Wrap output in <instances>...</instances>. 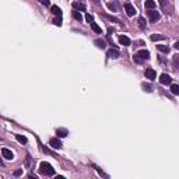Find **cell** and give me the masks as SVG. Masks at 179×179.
<instances>
[{
	"instance_id": "cell-1",
	"label": "cell",
	"mask_w": 179,
	"mask_h": 179,
	"mask_svg": "<svg viewBox=\"0 0 179 179\" xmlns=\"http://www.w3.org/2000/svg\"><path fill=\"white\" fill-rule=\"evenodd\" d=\"M39 172L45 176H53L55 175V169L49 162H41V164H39Z\"/></svg>"
},
{
	"instance_id": "cell-2",
	"label": "cell",
	"mask_w": 179,
	"mask_h": 179,
	"mask_svg": "<svg viewBox=\"0 0 179 179\" xmlns=\"http://www.w3.org/2000/svg\"><path fill=\"white\" fill-rule=\"evenodd\" d=\"M150 59V52L149 50H145V49H143V50H139L137 53L133 56V60H134V63H143L144 60H149Z\"/></svg>"
},
{
	"instance_id": "cell-3",
	"label": "cell",
	"mask_w": 179,
	"mask_h": 179,
	"mask_svg": "<svg viewBox=\"0 0 179 179\" xmlns=\"http://www.w3.org/2000/svg\"><path fill=\"white\" fill-rule=\"evenodd\" d=\"M49 145L52 147V149H55V150H60L62 147H63V144L60 143V140H59V139H56V137L50 139V140H49Z\"/></svg>"
},
{
	"instance_id": "cell-4",
	"label": "cell",
	"mask_w": 179,
	"mask_h": 179,
	"mask_svg": "<svg viewBox=\"0 0 179 179\" xmlns=\"http://www.w3.org/2000/svg\"><path fill=\"white\" fill-rule=\"evenodd\" d=\"M147 14H149V18H150V21H151V23H157V21L161 18L160 13H158V11H154V10H150Z\"/></svg>"
},
{
	"instance_id": "cell-5",
	"label": "cell",
	"mask_w": 179,
	"mask_h": 179,
	"mask_svg": "<svg viewBox=\"0 0 179 179\" xmlns=\"http://www.w3.org/2000/svg\"><path fill=\"white\" fill-rule=\"evenodd\" d=\"M145 74V78H149V80H155V77H157V73L154 69H151V67H147L144 72Z\"/></svg>"
},
{
	"instance_id": "cell-6",
	"label": "cell",
	"mask_w": 179,
	"mask_h": 179,
	"mask_svg": "<svg viewBox=\"0 0 179 179\" xmlns=\"http://www.w3.org/2000/svg\"><path fill=\"white\" fill-rule=\"evenodd\" d=\"M125 10H126V14L129 15V17H133L136 14V8H134L133 4H130V3H125Z\"/></svg>"
},
{
	"instance_id": "cell-7",
	"label": "cell",
	"mask_w": 179,
	"mask_h": 179,
	"mask_svg": "<svg viewBox=\"0 0 179 179\" xmlns=\"http://www.w3.org/2000/svg\"><path fill=\"white\" fill-rule=\"evenodd\" d=\"M2 155L6 160H13L14 158V154L11 152V150H8V149H2Z\"/></svg>"
},
{
	"instance_id": "cell-8",
	"label": "cell",
	"mask_w": 179,
	"mask_h": 179,
	"mask_svg": "<svg viewBox=\"0 0 179 179\" xmlns=\"http://www.w3.org/2000/svg\"><path fill=\"white\" fill-rule=\"evenodd\" d=\"M171 81H172V78H171V76L169 74H161V77H160V83L161 84H164V85H167V84H171Z\"/></svg>"
},
{
	"instance_id": "cell-9",
	"label": "cell",
	"mask_w": 179,
	"mask_h": 179,
	"mask_svg": "<svg viewBox=\"0 0 179 179\" xmlns=\"http://www.w3.org/2000/svg\"><path fill=\"white\" fill-rule=\"evenodd\" d=\"M73 8H74V10H80V11H85V10H87L85 4L81 3V2H74V3H73Z\"/></svg>"
},
{
	"instance_id": "cell-10",
	"label": "cell",
	"mask_w": 179,
	"mask_h": 179,
	"mask_svg": "<svg viewBox=\"0 0 179 179\" xmlns=\"http://www.w3.org/2000/svg\"><path fill=\"white\" fill-rule=\"evenodd\" d=\"M108 57H109V59H118L119 50L118 49H109L108 50Z\"/></svg>"
},
{
	"instance_id": "cell-11",
	"label": "cell",
	"mask_w": 179,
	"mask_h": 179,
	"mask_svg": "<svg viewBox=\"0 0 179 179\" xmlns=\"http://www.w3.org/2000/svg\"><path fill=\"white\" fill-rule=\"evenodd\" d=\"M119 42H120V45H123V46L130 45V39L127 38V37H125V35H120V37H119Z\"/></svg>"
},
{
	"instance_id": "cell-12",
	"label": "cell",
	"mask_w": 179,
	"mask_h": 179,
	"mask_svg": "<svg viewBox=\"0 0 179 179\" xmlns=\"http://www.w3.org/2000/svg\"><path fill=\"white\" fill-rule=\"evenodd\" d=\"M144 6H145V8H149V10H154L157 4H155V2H154V0H145Z\"/></svg>"
},
{
	"instance_id": "cell-13",
	"label": "cell",
	"mask_w": 179,
	"mask_h": 179,
	"mask_svg": "<svg viewBox=\"0 0 179 179\" xmlns=\"http://www.w3.org/2000/svg\"><path fill=\"white\" fill-rule=\"evenodd\" d=\"M69 132L66 129H56V136L57 137H67Z\"/></svg>"
},
{
	"instance_id": "cell-14",
	"label": "cell",
	"mask_w": 179,
	"mask_h": 179,
	"mask_svg": "<svg viewBox=\"0 0 179 179\" xmlns=\"http://www.w3.org/2000/svg\"><path fill=\"white\" fill-rule=\"evenodd\" d=\"M50 11H52V14L57 15V17H62V10L57 6H52V8H50Z\"/></svg>"
},
{
	"instance_id": "cell-15",
	"label": "cell",
	"mask_w": 179,
	"mask_h": 179,
	"mask_svg": "<svg viewBox=\"0 0 179 179\" xmlns=\"http://www.w3.org/2000/svg\"><path fill=\"white\" fill-rule=\"evenodd\" d=\"M94 43L98 46L99 49H105V48H107V43H105V41H102V39H95Z\"/></svg>"
},
{
	"instance_id": "cell-16",
	"label": "cell",
	"mask_w": 179,
	"mask_h": 179,
	"mask_svg": "<svg viewBox=\"0 0 179 179\" xmlns=\"http://www.w3.org/2000/svg\"><path fill=\"white\" fill-rule=\"evenodd\" d=\"M15 139H17V141L18 143H21V144H27V137L25 136H21V134H15Z\"/></svg>"
},
{
	"instance_id": "cell-17",
	"label": "cell",
	"mask_w": 179,
	"mask_h": 179,
	"mask_svg": "<svg viewBox=\"0 0 179 179\" xmlns=\"http://www.w3.org/2000/svg\"><path fill=\"white\" fill-rule=\"evenodd\" d=\"M172 65H174V69L178 70L179 69V55H175L174 59H172Z\"/></svg>"
},
{
	"instance_id": "cell-18",
	"label": "cell",
	"mask_w": 179,
	"mask_h": 179,
	"mask_svg": "<svg viewBox=\"0 0 179 179\" xmlns=\"http://www.w3.org/2000/svg\"><path fill=\"white\" fill-rule=\"evenodd\" d=\"M157 49L164 52V53H169V46H167V45H157Z\"/></svg>"
},
{
	"instance_id": "cell-19",
	"label": "cell",
	"mask_w": 179,
	"mask_h": 179,
	"mask_svg": "<svg viewBox=\"0 0 179 179\" xmlns=\"http://www.w3.org/2000/svg\"><path fill=\"white\" fill-rule=\"evenodd\" d=\"M171 92L174 95H179V85L178 84H172L171 85Z\"/></svg>"
},
{
	"instance_id": "cell-20",
	"label": "cell",
	"mask_w": 179,
	"mask_h": 179,
	"mask_svg": "<svg viewBox=\"0 0 179 179\" xmlns=\"http://www.w3.org/2000/svg\"><path fill=\"white\" fill-rule=\"evenodd\" d=\"M91 28H92V31H94V32H97V34H101V27H99L98 24L91 23Z\"/></svg>"
},
{
	"instance_id": "cell-21",
	"label": "cell",
	"mask_w": 179,
	"mask_h": 179,
	"mask_svg": "<svg viewBox=\"0 0 179 179\" xmlns=\"http://www.w3.org/2000/svg\"><path fill=\"white\" fill-rule=\"evenodd\" d=\"M73 17H74L77 21H81V20H83V15H81V13L77 11V10H74V11H73Z\"/></svg>"
},
{
	"instance_id": "cell-22",
	"label": "cell",
	"mask_w": 179,
	"mask_h": 179,
	"mask_svg": "<svg viewBox=\"0 0 179 179\" xmlns=\"http://www.w3.org/2000/svg\"><path fill=\"white\" fill-rule=\"evenodd\" d=\"M150 39H151L152 42H155V41H162V39H164V37H162V35H151V37H150Z\"/></svg>"
},
{
	"instance_id": "cell-23",
	"label": "cell",
	"mask_w": 179,
	"mask_h": 179,
	"mask_svg": "<svg viewBox=\"0 0 179 179\" xmlns=\"http://www.w3.org/2000/svg\"><path fill=\"white\" fill-rule=\"evenodd\" d=\"M139 27H140L141 30H144V28H145V20H144V17H140V18H139Z\"/></svg>"
},
{
	"instance_id": "cell-24",
	"label": "cell",
	"mask_w": 179,
	"mask_h": 179,
	"mask_svg": "<svg viewBox=\"0 0 179 179\" xmlns=\"http://www.w3.org/2000/svg\"><path fill=\"white\" fill-rule=\"evenodd\" d=\"M141 87L144 88V91H147V92H151L152 91V87L150 85V84H145V83H143L141 84Z\"/></svg>"
},
{
	"instance_id": "cell-25",
	"label": "cell",
	"mask_w": 179,
	"mask_h": 179,
	"mask_svg": "<svg viewBox=\"0 0 179 179\" xmlns=\"http://www.w3.org/2000/svg\"><path fill=\"white\" fill-rule=\"evenodd\" d=\"M39 145H41V150H42L43 152H45V154H50V155H55V152H52L49 149H46V147H43V145H42L41 143H39Z\"/></svg>"
},
{
	"instance_id": "cell-26",
	"label": "cell",
	"mask_w": 179,
	"mask_h": 179,
	"mask_svg": "<svg viewBox=\"0 0 179 179\" xmlns=\"http://www.w3.org/2000/svg\"><path fill=\"white\" fill-rule=\"evenodd\" d=\"M53 24L55 25H57V27H60L62 25V17H57V18L53 20Z\"/></svg>"
},
{
	"instance_id": "cell-27",
	"label": "cell",
	"mask_w": 179,
	"mask_h": 179,
	"mask_svg": "<svg viewBox=\"0 0 179 179\" xmlns=\"http://www.w3.org/2000/svg\"><path fill=\"white\" fill-rule=\"evenodd\" d=\"M25 167L27 168L31 167V155L30 154H27V158H25Z\"/></svg>"
},
{
	"instance_id": "cell-28",
	"label": "cell",
	"mask_w": 179,
	"mask_h": 179,
	"mask_svg": "<svg viewBox=\"0 0 179 179\" xmlns=\"http://www.w3.org/2000/svg\"><path fill=\"white\" fill-rule=\"evenodd\" d=\"M108 7H109L110 10H113V11L118 10V7H116V4H115V3H108Z\"/></svg>"
},
{
	"instance_id": "cell-29",
	"label": "cell",
	"mask_w": 179,
	"mask_h": 179,
	"mask_svg": "<svg viewBox=\"0 0 179 179\" xmlns=\"http://www.w3.org/2000/svg\"><path fill=\"white\" fill-rule=\"evenodd\" d=\"M85 20H87V21H88L90 24L94 23V18H92V15H91V14H85Z\"/></svg>"
},
{
	"instance_id": "cell-30",
	"label": "cell",
	"mask_w": 179,
	"mask_h": 179,
	"mask_svg": "<svg viewBox=\"0 0 179 179\" xmlns=\"http://www.w3.org/2000/svg\"><path fill=\"white\" fill-rule=\"evenodd\" d=\"M39 3L43 4V6H49V4H50V0H39Z\"/></svg>"
},
{
	"instance_id": "cell-31",
	"label": "cell",
	"mask_w": 179,
	"mask_h": 179,
	"mask_svg": "<svg viewBox=\"0 0 179 179\" xmlns=\"http://www.w3.org/2000/svg\"><path fill=\"white\" fill-rule=\"evenodd\" d=\"M23 175V169H17V171H14V176H21Z\"/></svg>"
},
{
	"instance_id": "cell-32",
	"label": "cell",
	"mask_w": 179,
	"mask_h": 179,
	"mask_svg": "<svg viewBox=\"0 0 179 179\" xmlns=\"http://www.w3.org/2000/svg\"><path fill=\"white\" fill-rule=\"evenodd\" d=\"M94 168H95L97 171H98V174H99V175H102V176H104V178H108V175H107V174H104V172H102V171H101V169H99V168H97V167H94Z\"/></svg>"
},
{
	"instance_id": "cell-33",
	"label": "cell",
	"mask_w": 179,
	"mask_h": 179,
	"mask_svg": "<svg viewBox=\"0 0 179 179\" xmlns=\"http://www.w3.org/2000/svg\"><path fill=\"white\" fill-rule=\"evenodd\" d=\"M160 3L162 7H165V6H167V0H160Z\"/></svg>"
},
{
	"instance_id": "cell-34",
	"label": "cell",
	"mask_w": 179,
	"mask_h": 179,
	"mask_svg": "<svg viewBox=\"0 0 179 179\" xmlns=\"http://www.w3.org/2000/svg\"><path fill=\"white\" fill-rule=\"evenodd\" d=\"M28 178H31V179H37V176L32 175V174H30V175H28Z\"/></svg>"
},
{
	"instance_id": "cell-35",
	"label": "cell",
	"mask_w": 179,
	"mask_h": 179,
	"mask_svg": "<svg viewBox=\"0 0 179 179\" xmlns=\"http://www.w3.org/2000/svg\"><path fill=\"white\" fill-rule=\"evenodd\" d=\"M174 46H175V49H178V50H179V42H176V43H175Z\"/></svg>"
}]
</instances>
